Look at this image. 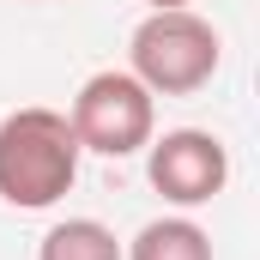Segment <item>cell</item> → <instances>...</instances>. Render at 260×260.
Wrapping results in <instances>:
<instances>
[{
  "instance_id": "cell-1",
  "label": "cell",
  "mask_w": 260,
  "mask_h": 260,
  "mask_svg": "<svg viewBox=\"0 0 260 260\" xmlns=\"http://www.w3.org/2000/svg\"><path fill=\"white\" fill-rule=\"evenodd\" d=\"M79 133L67 109L24 103L0 121V200L18 212H49L79 182Z\"/></svg>"
},
{
  "instance_id": "cell-2",
  "label": "cell",
  "mask_w": 260,
  "mask_h": 260,
  "mask_svg": "<svg viewBox=\"0 0 260 260\" xmlns=\"http://www.w3.org/2000/svg\"><path fill=\"white\" fill-rule=\"evenodd\" d=\"M218 61H224V43L194 6L145 12L127 37V73L151 97H194L200 85H212Z\"/></svg>"
},
{
  "instance_id": "cell-3",
  "label": "cell",
  "mask_w": 260,
  "mask_h": 260,
  "mask_svg": "<svg viewBox=\"0 0 260 260\" xmlns=\"http://www.w3.org/2000/svg\"><path fill=\"white\" fill-rule=\"evenodd\" d=\"M67 121L79 133V151H97V157H133L151 145L157 133V97L133 79L127 67H103L79 85Z\"/></svg>"
},
{
  "instance_id": "cell-4",
  "label": "cell",
  "mask_w": 260,
  "mask_h": 260,
  "mask_svg": "<svg viewBox=\"0 0 260 260\" xmlns=\"http://www.w3.org/2000/svg\"><path fill=\"white\" fill-rule=\"evenodd\" d=\"M145 176H151V188L170 200V206H206V200L224 194V182H230V151H224V139L206 127H170L164 139L151 133V145H145Z\"/></svg>"
},
{
  "instance_id": "cell-5",
  "label": "cell",
  "mask_w": 260,
  "mask_h": 260,
  "mask_svg": "<svg viewBox=\"0 0 260 260\" xmlns=\"http://www.w3.org/2000/svg\"><path fill=\"white\" fill-rule=\"evenodd\" d=\"M121 260H212V236L200 230L194 218H151L139 236H133Z\"/></svg>"
},
{
  "instance_id": "cell-6",
  "label": "cell",
  "mask_w": 260,
  "mask_h": 260,
  "mask_svg": "<svg viewBox=\"0 0 260 260\" xmlns=\"http://www.w3.org/2000/svg\"><path fill=\"white\" fill-rule=\"evenodd\" d=\"M37 260H121V242L103 218H61L37 242Z\"/></svg>"
},
{
  "instance_id": "cell-7",
  "label": "cell",
  "mask_w": 260,
  "mask_h": 260,
  "mask_svg": "<svg viewBox=\"0 0 260 260\" xmlns=\"http://www.w3.org/2000/svg\"><path fill=\"white\" fill-rule=\"evenodd\" d=\"M151 12H182V6H194V0H145Z\"/></svg>"
}]
</instances>
